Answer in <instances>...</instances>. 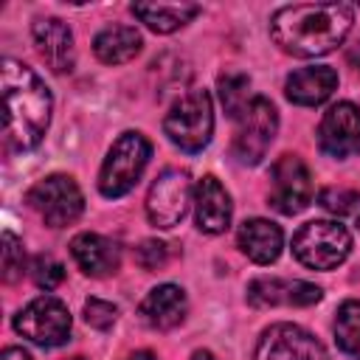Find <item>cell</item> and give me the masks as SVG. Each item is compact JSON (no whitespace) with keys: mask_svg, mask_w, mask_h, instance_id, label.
<instances>
[{"mask_svg":"<svg viewBox=\"0 0 360 360\" xmlns=\"http://www.w3.org/2000/svg\"><path fill=\"white\" fill-rule=\"evenodd\" d=\"M14 329L31 343L53 349V346L68 343L70 338V312L59 298L39 295L14 315Z\"/></svg>","mask_w":360,"mask_h":360,"instance_id":"cell-7","label":"cell"},{"mask_svg":"<svg viewBox=\"0 0 360 360\" xmlns=\"http://www.w3.org/2000/svg\"><path fill=\"white\" fill-rule=\"evenodd\" d=\"M0 360H31V354L25 349H20V346H8V349H3Z\"/></svg>","mask_w":360,"mask_h":360,"instance_id":"cell-29","label":"cell"},{"mask_svg":"<svg viewBox=\"0 0 360 360\" xmlns=\"http://www.w3.org/2000/svg\"><path fill=\"white\" fill-rule=\"evenodd\" d=\"M31 278H34V284L42 287V290H56V287L62 284V278H65V267H62V262H56L51 253H39V256H34V262H31Z\"/></svg>","mask_w":360,"mask_h":360,"instance_id":"cell-25","label":"cell"},{"mask_svg":"<svg viewBox=\"0 0 360 360\" xmlns=\"http://www.w3.org/2000/svg\"><path fill=\"white\" fill-rule=\"evenodd\" d=\"M191 205V177L186 169H166L146 194V217L155 228H174Z\"/></svg>","mask_w":360,"mask_h":360,"instance_id":"cell-9","label":"cell"},{"mask_svg":"<svg viewBox=\"0 0 360 360\" xmlns=\"http://www.w3.org/2000/svg\"><path fill=\"white\" fill-rule=\"evenodd\" d=\"M321 287L301 281V278H253L248 284V304L250 307H312L321 301Z\"/></svg>","mask_w":360,"mask_h":360,"instance_id":"cell-13","label":"cell"},{"mask_svg":"<svg viewBox=\"0 0 360 360\" xmlns=\"http://www.w3.org/2000/svg\"><path fill=\"white\" fill-rule=\"evenodd\" d=\"M253 360H329L323 343L295 323H273L259 335Z\"/></svg>","mask_w":360,"mask_h":360,"instance_id":"cell-11","label":"cell"},{"mask_svg":"<svg viewBox=\"0 0 360 360\" xmlns=\"http://www.w3.org/2000/svg\"><path fill=\"white\" fill-rule=\"evenodd\" d=\"M219 98L231 118H242V112L250 107V79L245 73H225L219 76Z\"/></svg>","mask_w":360,"mask_h":360,"instance_id":"cell-23","label":"cell"},{"mask_svg":"<svg viewBox=\"0 0 360 360\" xmlns=\"http://www.w3.org/2000/svg\"><path fill=\"white\" fill-rule=\"evenodd\" d=\"M352 22L354 8L349 3H295L273 14L270 37L284 53L309 59L338 48L352 31Z\"/></svg>","mask_w":360,"mask_h":360,"instance_id":"cell-1","label":"cell"},{"mask_svg":"<svg viewBox=\"0 0 360 360\" xmlns=\"http://www.w3.org/2000/svg\"><path fill=\"white\" fill-rule=\"evenodd\" d=\"M70 253L76 259V264L82 267V273L93 276V278H104L112 276L121 264V253L115 248V242H110L101 233H79L70 242Z\"/></svg>","mask_w":360,"mask_h":360,"instance_id":"cell-17","label":"cell"},{"mask_svg":"<svg viewBox=\"0 0 360 360\" xmlns=\"http://www.w3.org/2000/svg\"><path fill=\"white\" fill-rule=\"evenodd\" d=\"M25 200L45 219V225H51V228H65V225L76 222L82 217V211H84L82 188L68 174L42 177L39 183H34L28 188Z\"/></svg>","mask_w":360,"mask_h":360,"instance_id":"cell-6","label":"cell"},{"mask_svg":"<svg viewBox=\"0 0 360 360\" xmlns=\"http://www.w3.org/2000/svg\"><path fill=\"white\" fill-rule=\"evenodd\" d=\"M318 202H321L329 214H335V217H346V214H352V211L357 208L360 194H357L354 188H346V186H329V188L321 191Z\"/></svg>","mask_w":360,"mask_h":360,"instance_id":"cell-26","label":"cell"},{"mask_svg":"<svg viewBox=\"0 0 360 360\" xmlns=\"http://www.w3.org/2000/svg\"><path fill=\"white\" fill-rule=\"evenodd\" d=\"M318 143L329 158H352L360 152V107L338 101L329 107L318 127Z\"/></svg>","mask_w":360,"mask_h":360,"instance_id":"cell-12","label":"cell"},{"mask_svg":"<svg viewBox=\"0 0 360 360\" xmlns=\"http://www.w3.org/2000/svg\"><path fill=\"white\" fill-rule=\"evenodd\" d=\"M346 62L360 73V42H357V45H352V48L346 51Z\"/></svg>","mask_w":360,"mask_h":360,"instance_id":"cell-30","label":"cell"},{"mask_svg":"<svg viewBox=\"0 0 360 360\" xmlns=\"http://www.w3.org/2000/svg\"><path fill=\"white\" fill-rule=\"evenodd\" d=\"M276 129H278L276 107L264 96H256L239 118V129H236V138H233L236 160L245 163V166H256L267 155V149L276 138Z\"/></svg>","mask_w":360,"mask_h":360,"instance_id":"cell-8","label":"cell"},{"mask_svg":"<svg viewBox=\"0 0 360 360\" xmlns=\"http://www.w3.org/2000/svg\"><path fill=\"white\" fill-rule=\"evenodd\" d=\"M34 45L42 56V62L53 70V73H68L76 62V51H73V34L68 28V22H62L59 17H45L37 20L34 28Z\"/></svg>","mask_w":360,"mask_h":360,"instance_id":"cell-14","label":"cell"},{"mask_svg":"<svg viewBox=\"0 0 360 360\" xmlns=\"http://www.w3.org/2000/svg\"><path fill=\"white\" fill-rule=\"evenodd\" d=\"M191 360H217V357H214L211 352H194V354H191Z\"/></svg>","mask_w":360,"mask_h":360,"instance_id":"cell-32","label":"cell"},{"mask_svg":"<svg viewBox=\"0 0 360 360\" xmlns=\"http://www.w3.org/2000/svg\"><path fill=\"white\" fill-rule=\"evenodd\" d=\"M335 340L338 346L360 360V301H343L335 315Z\"/></svg>","mask_w":360,"mask_h":360,"instance_id":"cell-22","label":"cell"},{"mask_svg":"<svg viewBox=\"0 0 360 360\" xmlns=\"http://www.w3.org/2000/svg\"><path fill=\"white\" fill-rule=\"evenodd\" d=\"M312 200V174L298 155H281L270 169V205L278 214H298Z\"/></svg>","mask_w":360,"mask_h":360,"instance_id":"cell-10","label":"cell"},{"mask_svg":"<svg viewBox=\"0 0 360 360\" xmlns=\"http://www.w3.org/2000/svg\"><path fill=\"white\" fill-rule=\"evenodd\" d=\"M194 205H197V228L202 233H222L231 225V197L222 188V183L214 174H205L197 183V194H194Z\"/></svg>","mask_w":360,"mask_h":360,"instance_id":"cell-15","label":"cell"},{"mask_svg":"<svg viewBox=\"0 0 360 360\" xmlns=\"http://www.w3.org/2000/svg\"><path fill=\"white\" fill-rule=\"evenodd\" d=\"M22 270H25L22 242L11 231H6L3 233V281L6 284H14L17 278H22Z\"/></svg>","mask_w":360,"mask_h":360,"instance_id":"cell-24","label":"cell"},{"mask_svg":"<svg viewBox=\"0 0 360 360\" xmlns=\"http://www.w3.org/2000/svg\"><path fill=\"white\" fill-rule=\"evenodd\" d=\"M236 242H239V250L256 262V264H270L278 259L281 253V245H284V233L276 222L270 219H245L239 225V233H236Z\"/></svg>","mask_w":360,"mask_h":360,"instance_id":"cell-19","label":"cell"},{"mask_svg":"<svg viewBox=\"0 0 360 360\" xmlns=\"http://www.w3.org/2000/svg\"><path fill=\"white\" fill-rule=\"evenodd\" d=\"M53 98L45 82L22 62H3V132L6 141L25 152L39 146L51 124Z\"/></svg>","mask_w":360,"mask_h":360,"instance_id":"cell-2","label":"cell"},{"mask_svg":"<svg viewBox=\"0 0 360 360\" xmlns=\"http://www.w3.org/2000/svg\"><path fill=\"white\" fill-rule=\"evenodd\" d=\"M115 318H118V309H115V304H110V301H101V298H87L84 301V321L93 326V329H110L112 323H115Z\"/></svg>","mask_w":360,"mask_h":360,"instance_id":"cell-28","label":"cell"},{"mask_svg":"<svg viewBox=\"0 0 360 360\" xmlns=\"http://www.w3.org/2000/svg\"><path fill=\"white\" fill-rule=\"evenodd\" d=\"M152 158V143L141 132H124L110 146L101 172H98V191L110 200L124 197L141 180L146 163Z\"/></svg>","mask_w":360,"mask_h":360,"instance_id":"cell-3","label":"cell"},{"mask_svg":"<svg viewBox=\"0 0 360 360\" xmlns=\"http://www.w3.org/2000/svg\"><path fill=\"white\" fill-rule=\"evenodd\" d=\"M132 14L158 34H172L200 14L197 3H132Z\"/></svg>","mask_w":360,"mask_h":360,"instance_id":"cell-20","label":"cell"},{"mask_svg":"<svg viewBox=\"0 0 360 360\" xmlns=\"http://www.w3.org/2000/svg\"><path fill=\"white\" fill-rule=\"evenodd\" d=\"M352 250V236L340 222L332 219H315L295 231L292 236V253L304 267L312 270H332L346 262Z\"/></svg>","mask_w":360,"mask_h":360,"instance_id":"cell-5","label":"cell"},{"mask_svg":"<svg viewBox=\"0 0 360 360\" xmlns=\"http://www.w3.org/2000/svg\"><path fill=\"white\" fill-rule=\"evenodd\" d=\"M93 51L104 65H124L138 56L141 51V34L132 25H107L96 34Z\"/></svg>","mask_w":360,"mask_h":360,"instance_id":"cell-21","label":"cell"},{"mask_svg":"<svg viewBox=\"0 0 360 360\" xmlns=\"http://www.w3.org/2000/svg\"><path fill=\"white\" fill-rule=\"evenodd\" d=\"M163 132L183 152H200L214 132V107L208 90H191L180 96L163 118Z\"/></svg>","mask_w":360,"mask_h":360,"instance_id":"cell-4","label":"cell"},{"mask_svg":"<svg viewBox=\"0 0 360 360\" xmlns=\"http://www.w3.org/2000/svg\"><path fill=\"white\" fill-rule=\"evenodd\" d=\"M70 360H84V357H70Z\"/></svg>","mask_w":360,"mask_h":360,"instance_id":"cell-33","label":"cell"},{"mask_svg":"<svg viewBox=\"0 0 360 360\" xmlns=\"http://www.w3.org/2000/svg\"><path fill=\"white\" fill-rule=\"evenodd\" d=\"M135 259L143 270H163L172 262V245H166L160 239H146L135 250Z\"/></svg>","mask_w":360,"mask_h":360,"instance_id":"cell-27","label":"cell"},{"mask_svg":"<svg viewBox=\"0 0 360 360\" xmlns=\"http://www.w3.org/2000/svg\"><path fill=\"white\" fill-rule=\"evenodd\" d=\"M127 360H158L152 352H135V354H129Z\"/></svg>","mask_w":360,"mask_h":360,"instance_id":"cell-31","label":"cell"},{"mask_svg":"<svg viewBox=\"0 0 360 360\" xmlns=\"http://www.w3.org/2000/svg\"><path fill=\"white\" fill-rule=\"evenodd\" d=\"M188 301L186 292L177 284H160L155 290H149V295L141 301V318L146 326L152 329H172L186 318Z\"/></svg>","mask_w":360,"mask_h":360,"instance_id":"cell-18","label":"cell"},{"mask_svg":"<svg viewBox=\"0 0 360 360\" xmlns=\"http://www.w3.org/2000/svg\"><path fill=\"white\" fill-rule=\"evenodd\" d=\"M335 87H338V73L326 65H315V68H301L290 73L284 93L298 107H318L335 93Z\"/></svg>","mask_w":360,"mask_h":360,"instance_id":"cell-16","label":"cell"}]
</instances>
